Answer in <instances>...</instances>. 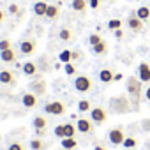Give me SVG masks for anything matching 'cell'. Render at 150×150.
<instances>
[{
  "label": "cell",
  "instance_id": "cell-1",
  "mask_svg": "<svg viewBox=\"0 0 150 150\" xmlns=\"http://www.w3.org/2000/svg\"><path fill=\"white\" fill-rule=\"evenodd\" d=\"M141 85H143V81H141L139 78L131 76V78L127 80V92H129V96L134 97V103H138V99H139V96H141Z\"/></svg>",
  "mask_w": 150,
  "mask_h": 150
},
{
  "label": "cell",
  "instance_id": "cell-2",
  "mask_svg": "<svg viewBox=\"0 0 150 150\" xmlns=\"http://www.w3.org/2000/svg\"><path fill=\"white\" fill-rule=\"evenodd\" d=\"M44 113L53 115V117H60V115L65 113V106L60 101H51V103H46L44 104Z\"/></svg>",
  "mask_w": 150,
  "mask_h": 150
},
{
  "label": "cell",
  "instance_id": "cell-3",
  "mask_svg": "<svg viewBox=\"0 0 150 150\" xmlns=\"http://www.w3.org/2000/svg\"><path fill=\"white\" fill-rule=\"evenodd\" d=\"M74 88H76L78 92L85 94L92 88V80L87 76V74H80V76H76V80H74Z\"/></svg>",
  "mask_w": 150,
  "mask_h": 150
},
{
  "label": "cell",
  "instance_id": "cell-4",
  "mask_svg": "<svg viewBox=\"0 0 150 150\" xmlns=\"http://www.w3.org/2000/svg\"><path fill=\"white\" fill-rule=\"evenodd\" d=\"M108 139H110V143H111V145H122V143H124V139H125L124 131H122L120 127L111 129V131L108 132Z\"/></svg>",
  "mask_w": 150,
  "mask_h": 150
},
{
  "label": "cell",
  "instance_id": "cell-5",
  "mask_svg": "<svg viewBox=\"0 0 150 150\" xmlns=\"http://www.w3.org/2000/svg\"><path fill=\"white\" fill-rule=\"evenodd\" d=\"M138 78L143 83H150V64H146V62L139 64V67H138Z\"/></svg>",
  "mask_w": 150,
  "mask_h": 150
},
{
  "label": "cell",
  "instance_id": "cell-6",
  "mask_svg": "<svg viewBox=\"0 0 150 150\" xmlns=\"http://www.w3.org/2000/svg\"><path fill=\"white\" fill-rule=\"evenodd\" d=\"M90 118H92V122L94 124H103V122H106V111L103 110V108H92L90 110Z\"/></svg>",
  "mask_w": 150,
  "mask_h": 150
},
{
  "label": "cell",
  "instance_id": "cell-7",
  "mask_svg": "<svg viewBox=\"0 0 150 150\" xmlns=\"http://www.w3.org/2000/svg\"><path fill=\"white\" fill-rule=\"evenodd\" d=\"M76 129H78V132H83V134L92 132V131H94L92 120H88V118H78V122H76Z\"/></svg>",
  "mask_w": 150,
  "mask_h": 150
},
{
  "label": "cell",
  "instance_id": "cell-8",
  "mask_svg": "<svg viewBox=\"0 0 150 150\" xmlns=\"http://www.w3.org/2000/svg\"><path fill=\"white\" fill-rule=\"evenodd\" d=\"M127 23H129V28H131L132 32H139V30L143 28V23H145V21H141V20H139V18L136 16V11H134V13H132V14L129 16Z\"/></svg>",
  "mask_w": 150,
  "mask_h": 150
},
{
  "label": "cell",
  "instance_id": "cell-9",
  "mask_svg": "<svg viewBox=\"0 0 150 150\" xmlns=\"http://www.w3.org/2000/svg\"><path fill=\"white\" fill-rule=\"evenodd\" d=\"M20 51H21L23 55H32V53L35 51V41H32V39L21 41V42H20Z\"/></svg>",
  "mask_w": 150,
  "mask_h": 150
},
{
  "label": "cell",
  "instance_id": "cell-10",
  "mask_svg": "<svg viewBox=\"0 0 150 150\" xmlns=\"http://www.w3.org/2000/svg\"><path fill=\"white\" fill-rule=\"evenodd\" d=\"M21 71H23V74H25V76H35V74H37V65L34 64V62H25L23 65H21Z\"/></svg>",
  "mask_w": 150,
  "mask_h": 150
},
{
  "label": "cell",
  "instance_id": "cell-11",
  "mask_svg": "<svg viewBox=\"0 0 150 150\" xmlns=\"http://www.w3.org/2000/svg\"><path fill=\"white\" fill-rule=\"evenodd\" d=\"M0 60L6 62V64H13V62L16 60V53H14V50H13V48H9V50L0 51Z\"/></svg>",
  "mask_w": 150,
  "mask_h": 150
},
{
  "label": "cell",
  "instance_id": "cell-12",
  "mask_svg": "<svg viewBox=\"0 0 150 150\" xmlns=\"http://www.w3.org/2000/svg\"><path fill=\"white\" fill-rule=\"evenodd\" d=\"M30 90H32V94H35V96H42V94L46 92V83H44L42 80L34 81V83H30Z\"/></svg>",
  "mask_w": 150,
  "mask_h": 150
},
{
  "label": "cell",
  "instance_id": "cell-13",
  "mask_svg": "<svg viewBox=\"0 0 150 150\" xmlns=\"http://www.w3.org/2000/svg\"><path fill=\"white\" fill-rule=\"evenodd\" d=\"M21 103H23V106L25 108H34L35 104H37V96L35 94H23V97H21Z\"/></svg>",
  "mask_w": 150,
  "mask_h": 150
},
{
  "label": "cell",
  "instance_id": "cell-14",
  "mask_svg": "<svg viewBox=\"0 0 150 150\" xmlns=\"http://www.w3.org/2000/svg\"><path fill=\"white\" fill-rule=\"evenodd\" d=\"M48 6L50 4H46V2H35L34 4V14L35 16H46V11H48Z\"/></svg>",
  "mask_w": 150,
  "mask_h": 150
},
{
  "label": "cell",
  "instance_id": "cell-15",
  "mask_svg": "<svg viewBox=\"0 0 150 150\" xmlns=\"http://www.w3.org/2000/svg\"><path fill=\"white\" fill-rule=\"evenodd\" d=\"M113 78H115V74H113L111 69H103V71L99 72V80H101L103 83H111Z\"/></svg>",
  "mask_w": 150,
  "mask_h": 150
},
{
  "label": "cell",
  "instance_id": "cell-16",
  "mask_svg": "<svg viewBox=\"0 0 150 150\" xmlns=\"http://www.w3.org/2000/svg\"><path fill=\"white\" fill-rule=\"evenodd\" d=\"M136 16H138L141 21H148V20H150V7H146V6L138 7V9H136Z\"/></svg>",
  "mask_w": 150,
  "mask_h": 150
},
{
  "label": "cell",
  "instance_id": "cell-17",
  "mask_svg": "<svg viewBox=\"0 0 150 150\" xmlns=\"http://www.w3.org/2000/svg\"><path fill=\"white\" fill-rule=\"evenodd\" d=\"M14 81V74L11 71H0V83L2 85H9Z\"/></svg>",
  "mask_w": 150,
  "mask_h": 150
},
{
  "label": "cell",
  "instance_id": "cell-18",
  "mask_svg": "<svg viewBox=\"0 0 150 150\" xmlns=\"http://www.w3.org/2000/svg\"><path fill=\"white\" fill-rule=\"evenodd\" d=\"M87 6H88L87 0H72V2H71L72 11H76V13H83L87 9Z\"/></svg>",
  "mask_w": 150,
  "mask_h": 150
},
{
  "label": "cell",
  "instance_id": "cell-19",
  "mask_svg": "<svg viewBox=\"0 0 150 150\" xmlns=\"http://www.w3.org/2000/svg\"><path fill=\"white\" fill-rule=\"evenodd\" d=\"M60 145H62V148H64V150H72V148H76L78 141L74 139V138H64V139L60 141Z\"/></svg>",
  "mask_w": 150,
  "mask_h": 150
},
{
  "label": "cell",
  "instance_id": "cell-20",
  "mask_svg": "<svg viewBox=\"0 0 150 150\" xmlns=\"http://www.w3.org/2000/svg\"><path fill=\"white\" fill-rule=\"evenodd\" d=\"M32 125H34V129H46L48 122H46V118H44V117L37 115V117H34V120H32Z\"/></svg>",
  "mask_w": 150,
  "mask_h": 150
},
{
  "label": "cell",
  "instance_id": "cell-21",
  "mask_svg": "<svg viewBox=\"0 0 150 150\" xmlns=\"http://www.w3.org/2000/svg\"><path fill=\"white\" fill-rule=\"evenodd\" d=\"M78 132L76 125H72V124H64V136L65 138H74V134Z\"/></svg>",
  "mask_w": 150,
  "mask_h": 150
},
{
  "label": "cell",
  "instance_id": "cell-22",
  "mask_svg": "<svg viewBox=\"0 0 150 150\" xmlns=\"http://www.w3.org/2000/svg\"><path fill=\"white\" fill-rule=\"evenodd\" d=\"M92 51H94L96 55H106V53H108V44L103 41V42H99V44L92 46Z\"/></svg>",
  "mask_w": 150,
  "mask_h": 150
},
{
  "label": "cell",
  "instance_id": "cell-23",
  "mask_svg": "<svg viewBox=\"0 0 150 150\" xmlns=\"http://www.w3.org/2000/svg\"><path fill=\"white\" fill-rule=\"evenodd\" d=\"M58 60H60L62 64H69V62L72 60V51H71V50H64V51H60Z\"/></svg>",
  "mask_w": 150,
  "mask_h": 150
},
{
  "label": "cell",
  "instance_id": "cell-24",
  "mask_svg": "<svg viewBox=\"0 0 150 150\" xmlns=\"http://www.w3.org/2000/svg\"><path fill=\"white\" fill-rule=\"evenodd\" d=\"M92 110V104H90V101H87V99H81L80 103H78V111L80 113H87V111H90Z\"/></svg>",
  "mask_w": 150,
  "mask_h": 150
},
{
  "label": "cell",
  "instance_id": "cell-25",
  "mask_svg": "<svg viewBox=\"0 0 150 150\" xmlns=\"http://www.w3.org/2000/svg\"><path fill=\"white\" fill-rule=\"evenodd\" d=\"M57 16H58V7H57V6H48L46 18H50V20H55Z\"/></svg>",
  "mask_w": 150,
  "mask_h": 150
},
{
  "label": "cell",
  "instance_id": "cell-26",
  "mask_svg": "<svg viewBox=\"0 0 150 150\" xmlns=\"http://www.w3.org/2000/svg\"><path fill=\"white\" fill-rule=\"evenodd\" d=\"M30 150H42L44 148V143L41 141V139H37V138H34V139H30Z\"/></svg>",
  "mask_w": 150,
  "mask_h": 150
},
{
  "label": "cell",
  "instance_id": "cell-27",
  "mask_svg": "<svg viewBox=\"0 0 150 150\" xmlns=\"http://www.w3.org/2000/svg\"><path fill=\"white\" fill-rule=\"evenodd\" d=\"M108 28L115 32V30H118V28H122V21H120L118 18H115V20H110V21H108Z\"/></svg>",
  "mask_w": 150,
  "mask_h": 150
},
{
  "label": "cell",
  "instance_id": "cell-28",
  "mask_svg": "<svg viewBox=\"0 0 150 150\" xmlns=\"http://www.w3.org/2000/svg\"><path fill=\"white\" fill-rule=\"evenodd\" d=\"M136 145H138V141H136V138H132V136H131V138H125V139H124V143H122V146H125L127 150L134 148Z\"/></svg>",
  "mask_w": 150,
  "mask_h": 150
},
{
  "label": "cell",
  "instance_id": "cell-29",
  "mask_svg": "<svg viewBox=\"0 0 150 150\" xmlns=\"http://www.w3.org/2000/svg\"><path fill=\"white\" fill-rule=\"evenodd\" d=\"M64 71H65L67 76H74V74H76V67H74L71 62L69 64H64Z\"/></svg>",
  "mask_w": 150,
  "mask_h": 150
},
{
  "label": "cell",
  "instance_id": "cell-30",
  "mask_svg": "<svg viewBox=\"0 0 150 150\" xmlns=\"http://www.w3.org/2000/svg\"><path fill=\"white\" fill-rule=\"evenodd\" d=\"M58 37H60V41H69V39L72 37V34H71L69 28H62L60 34H58Z\"/></svg>",
  "mask_w": 150,
  "mask_h": 150
},
{
  "label": "cell",
  "instance_id": "cell-31",
  "mask_svg": "<svg viewBox=\"0 0 150 150\" xmlns=\"http://www.w3.org/2000/svg\"><path fill=\"white\" fill-rule=\"evenodd\" d=\"M88 42H90V46H96V44L103 42V39H101V35H99V34H92V35L88 37Z\"/></svg>",
  "mask_w": 150,
  "mask_h": 150
},
{
  "label": "cell",
  "instance_id": "cell-32",
  "mask_svg": "<svg viewBox=\"0 0 150 150\" xmlns=\"http://www.w3.org/2000/svg\"><path fill=\"white\" fill-rule=\"evenodd\" d=\"M53 132H55V136H57V138H60V139H64V138H65V136H64V124H60V125H57Z\"/></svg>",
  "mask_w": 150,
  "mask_h": 150
},
{
  "label": "cell",
  "instance_id": "cell-33",
  "mask_svg": "<svg viewBox=\"0 0 150 150\" xmlns=\"http://www.w3.org/2000/svg\"><path fill=\"white\" fill-rule=\"evenodd\" d=\"M9 48H11V41L9 39H2V41H0V51L9 50Z\"/></svg>",
  "mask_w": 150,
  "mask_h": 150
},
{
  "label": "cell",
  "instance_id": "cell-34",
  "mask_svg": "<svg viewBox=\"0 0 150 150\" xmlns=\"http://www.w3.org/2000/svg\"><path fill=\"white\" fill-rule=\"evenodd\" d=\"M7 150H23V145L20 143V141H13L11 145H9V148Z\"/></svg>",
  "mask_w": 150,
  "mask_h": 150
},
{
  "label": "cell",
  "instance_id": "cell-35",
  "mask_svg": "<svg viewBox=\"0 0 150 150\" xmlns=\"http://www.w3.org/2000/svg\"><path fill=\"white\" fill-rule=\"evenodd\" d=\"M9 13H11V14H18V13H20V7H18L16 4H11V6H9Z\"/></svg>",
  "mask_w": 150,
  "mask_h": 150
},
{
  "label": "cell",
  "instance_id": "cell-36",
  "mask_svg": "<svg viewBox=\"0 0 150 150\" xmlns=\"http://www.w3.org/2000/svg\"><path fill=\"white\" fill-rule=\"evenodd\" d=\"M99 4H101V0H88V6H90L92 9H97Z\"/></svg>",
  "mask_w": 150,
  "mask_h": 150
},
{
  "label": "cell",
  "instance_id": "cell-37",
  "mask_svg": "<svg viewBox=\"0 0 150 150\" xmlns=\"http://www.w3.org/2000/svg\"><path fill=\"white\" fill-rule=\"evenodd\" d=\"M115 37H117V39H122V37H124V32H122V28L115 30Z\"/></svg>",
  "mask_w": 150,
  "mask_h": 150
},
{
  "label": "cell",
  "instance_id": "cell-38",
  "mask_svg": "<svg viewBox=\"0 0 150 150\" xmlns=\"http://www.w3.org/2000/svg\"><path fill=\"white\" fill-rule=\"evenodd\" d=\"M35 134L37 136H44L46 134V129H35Z\"/></svg>",
  "mask_w": 150,
  "mask_h": 150
},
{
  "label": "cell",
  "instance_id": "cell-39",
  "mask_svg": "<svg viewBox=\"0 0 150 150\" xmlns=\"http://www.w3.org/2000/svg\"><path fill=\"white\" fill-rule=\"evenodd\" d=\"M145 99H146V101H150V87L145 90Z\"/></svg>",
  "mask_w": 150,
  "mask_h": 150
},
{
  "label": "cell",
  "instance_id": "cell-40",
  "mask_svg": "<svg viewBox=\"0 0 150 150\" xmlns=\"http://www.w3.org/2000/svg\"><path fill=\"white\" fill-rule=\"evenodd\" d=\"M115 81H120V80H124V74H115V78H113Z\"/></svg>",
  "mask_w": 150,
  "mask_h": 150
},
{
  "label": "cell",
  "instance_id": "cell-41",
  "mask_svg": "<svg viewBox=\"0 0 150 150\" xmlns=\"http://www.w3.org/2000/svg\"><path fill=\"white\" fill-rule=\"evenodd\" d=\"M78 57H80V53H78V51H72V60H74V58H78Z\"/></svg>",
  "mask_w": 150,
  "mask_h": 150
},
{
  "label": "cell",
  "instance_id": "cell-42",
  "mask_svg": "<svg viewBox=\"0 0 150 150\" xmlns=\"http://www.w3.org/2000/svg\"><path fill=\"white\" fill-rule=\"evenodd\" d=\"M96 150H106L104 146H101V145H96Z\"/></svg>",
  "mask_w": 150,
  "mask_h": 150
},
{
  "label": "cell",
  "instance_id": "cell-43",
  "mask_svg": "<svg viewBox=\"0 0 150 150\" xmlns=\"http://www.w3.org/2000/svg\"><path fill=\"white\" fill-rule=\"evenodd\" d=\"M2 20H4V13H2V11H0V21H2Z\"/></svg>",
  "mask_w": 150,
  "mask_h": 150
},
{
  "label": "cell",
  "instance_id": "cell-44",
  "mask_svg": "<svg viewBox=\"0 0 150 150\" xmlns=\"http://www.w3.org/2000/svg\"><path fill=\"white\" fill-rule=\"evenodd\" d=\"M106 2H113V0H106Z\"/></svg>",
  "mask_w": 150,
  "mask_h": 150
}]
</instances>
